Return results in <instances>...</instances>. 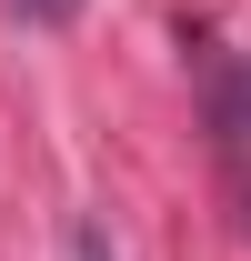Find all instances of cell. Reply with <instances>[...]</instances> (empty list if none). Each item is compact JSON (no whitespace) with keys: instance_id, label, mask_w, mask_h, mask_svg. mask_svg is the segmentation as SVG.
Masks as SVG:
<instances>
[{"instance_id":"1","label":"cell","mask_w":251,"mask_h":261,"mask_svg":"<svg viewBox=\"0 0 251 261\" xmlns=\"http://www.w3.org/2000/svg\"><path fill=\"white\" fill-rule=\"evenodd\" d=\"M70 10H81V0H20V20H40V31H61Z\"/></svg>"},{"instance_id":"2","label":"cell","mask_w":251,"mask_h":261,"mask_svg":"<svg viewBox=\"0 0 251 261\" xmlns=\"http://www.w3.org/2000/svg\"><path fill=\"white\" fill-rule=\"evenodd\" d=\"M70 261H111V241H101V231H81V241H70Z\"/></svg>"}]
</instances>
